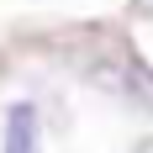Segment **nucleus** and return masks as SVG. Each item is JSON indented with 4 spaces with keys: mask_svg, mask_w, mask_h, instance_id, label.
<instances>
[{
    "mask_svg": "<svg viewBox=\"0 0 153 153\" xmlns=\"http://www.w3.org/2000/svg\"><path fill=\"white\" fill-rule=\"evenodd\" d=\"M5 153H42V122L27 100L5 111Z\"/></svg>",
    "mask_w": 153,
    "mask_h": 153,
    "instance_id": "f257e3e1",
    "label": "nucleus"
}]
</instances>
